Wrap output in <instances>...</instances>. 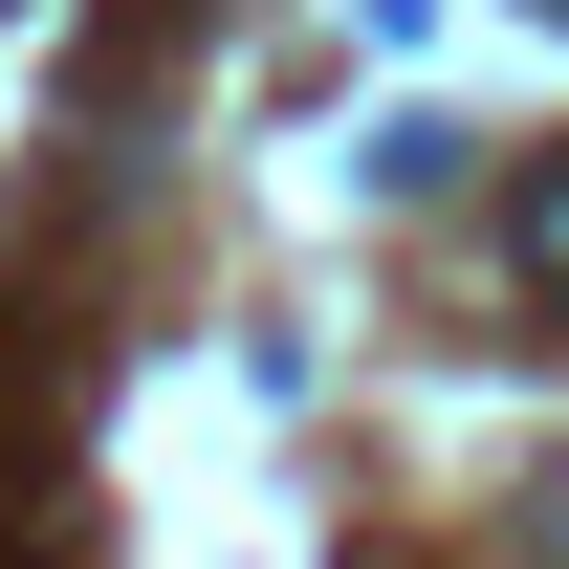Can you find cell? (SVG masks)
Listing matches in <instances>:
<instances>
[{
	"mask_svg": "<svg viewBox=\"0 0 569 569\" xmlns=\"http://www.w3.org/2000/svg\"><path fill=\"white\" fill-rule=\"evenodd\" d=\"M503 263H526V307H569V153L503 176Z\"/></svg>",
	"mask_w": 569,
	"mask_h": 569,
	"instance_id": "cell-1",
	"label": "cell"
},
{
	"mask_svg": "<svg viewBox=\"0 0 569 569\" xmlns=\"http://www.w3.org/2000/svg\"><path fill=\"white\" fill-rule=\"evenodd\" d=\"M526 548H548V569H569V482H548V503H526Z\"/></svg>",
	"mask_w": 569,
	"mask_h": 569,
	"instance_id": "cell-2",
	"label": "cell"
}]
</instances>
